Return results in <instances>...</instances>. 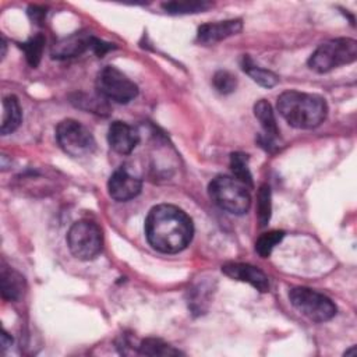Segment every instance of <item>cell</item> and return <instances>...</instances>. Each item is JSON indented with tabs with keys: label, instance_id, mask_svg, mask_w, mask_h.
I'll return each mask as SVG.
<instances>
[{
	"label": "cell",
	"instance_id": "8fae6325",
	"mask_svg": "<svg viewBox=\"0 0 357 357\" xmlns=\"http://www.w3.org/2000/svg\"><path fill=\"white\" fill-rule=\"evenodd\" d=\"M222 272L234 280H240L251 284L259 291L269 290L268 276L254 265L241 264V262H227L222 266Z\"/></svg>",
	"mask_w": 357,
	"mask_h": 357
},
{
	"label": "cell",
	"instance_id": "2e32d148",
	"mask_svg": "<svg viewBox=\"0 0 357 357\" xmlns=\"http://www.w3.org/2000/svg\"><path fill=\"white\" fill-rule=\"evenodd\" d=\"M254 114L258 119V121L261 123V127L265 132V137L268 141H272L275 138H278L279 135V130H278V124H276V119H275V113L272 110V106L268 100L261 99L254 105Z\"/></svg>",
	"mask_w": 357,
	"mask_h": 357
},
{
	"label": "cell",
	"instance_id": "277c9868",
	"mask_svg": "<svg viewBox=\"0 0 357 357\" xmlns=\"http://www.w3.org/2000/svg\"><path fill=\"white\" fill-rule=\"evenodd\" d=\"M357 57V42L350 38L328 40L311 54L308 66L317 73H328L336 67L353 63Z\"/></svg>",
	"mask_w": 357,
	"mask_h": 357
},
{
	"label": "cell",
	"instance_id": "ffe728a7",
	"mask_svg": "<svg viewBox=\"0 0 357 357\" xmlns=\"http://www.w3.org/2000/svg\"><path fill=\"white\" fill-rule=\"evenodd\" d=\"M163 10L169 14H188L199 13L211 7L208 1H169L162 4Z\"/></svg>",
	"mask_w": 357,
	"mask_h": 357
},
{
	"label": "cell",
	"instance_id": "9a60e30c",
	"mask_svg": "<svg viewBox=\"0 0 357 357\" xmlns=\"http://www.w3.org/2000/svg\"><path fill=\"white\" fill-rule=\"evenodd\" d=\"M1 296L4 300L17 301L24 291V278L11 268H1Z\"/></svg>",
	"mask_w": 357,
	"mask_h": 357
},
{
	"label": "cell",
	"instance_id": "5b68a950",
	"mask_svg": "<svg viewBox=\"0 0 357 357\" xmlns=\"http://www.w3.org/2000/svg\"><path fill=\"white\" fill-rule=\"evenodd\" d=\"M67 245L75 258L81 261L93 259L103 248L102 229L89 219H81L70 227Z\"/></svg>",
	"mask_w": 357,
	"mask_h": 357
},
{
	"label": "cell",
	"instance_id": "44dd1931",
	"mask_svg": "<svg viewBox=\"0 0 357 357\" xmlns=\"http://www.w3.org/2000/svg\"><path fill=\"white\" fill-rule=\"evenodd\" d=\"M283 237H284V231L282 230H272V231L264 233L262 236H259V238L255 243V251L258 252L259 257L266 258L271 255L275 245L279 244Z\"/></svg>",
	"mask_w": 357,
	"mask_h": 357
},
{
	"label": "cell",
	"instance_id": "9c48e42d",
	"mask_svg": "<svg viewBox=\"0 0 357 357\" xmlns=\"http://www.w3.org/2000/svg\"><path fill=\"white\" fill-rule=\"evenodd\" d=\"M142 188V181L139 177L131 174L123 166L117 169L107 181L109 195L119 202H126L135 198Z\"/></svg>",
	"mask_w": 357,
	"mask_h": 357
},
{
	"label": "cell",
	"instance_id": "3957f363",
	"mask_svg": "<svg viewBox=\"0 0 357 357\" xmlns=\"http://www.w3.org/2000/svg\"><path fill=\"white\" fill-rule=\"evenodd\" d=\"M211 199L223 211L243 215L250 209L251 197L247 187L229 176L215 177L208 187Z\"/></svg>",
	"mask_w": 357,
	"mask_h": 357
},
{
	"label": "cell",
	"instance_id": "e0dca14e",
	"mask_svg": "<svg viewBox=\"0 0 357 357\" xmlns=\"http://www.w3.org/2000/svg\"><path fill=\"white\" fill-rule=\"evenodd\" d=\"M241 68L243 71L250 75L257 84H259L261 86H265V88H272L278 84V75L269 70H265L259 66H257L250 56L244 54L243 59H241Z\"/></svg>",
	"mask_w": 357,
	"mask_h": 357
},
{
	"label": "cell",
	"instance_id": "d6986e66",
	"mask_svg": "<svg viewBox=\"0 0 357 357\" xmlns=\"http://www.w3.org/2000/svg\"><path fill=\"white\" fill-rule=\"evenodd\" d=\"M138 353L144 354V356H174V354H180V351L177 349H174L173 346L165 343L160 339H155V337H148V339L142 340L138 346Z\"/></svg>",
	"mask_w": 357,
	"mask_h": 357
},
{
	"label": "cell",
	"instance_id": "7c38bea8",
	"mask_svg": "<svg viewBox=\"0 0 357 357\" xmlns=\"http://www.w3.org/2000/svg\"><path fill=\"white\" fill-rule=\"evenodd\" d=\"M243 28V24L240 20H227L220 22H211L204 24L198 28L197 32V40L202 45H213L216 42H220L229 36H233L238 33Z\"/></svg>",
	"mask_w": 357,
	"mask_h": 357
},
{
	"label": "cell",
	"instance_id": "8992f818",
	"mask_svg": "<svg viewBox=\"0 0 357 357\" xmlns=\"http://www.w3.org/2000/svg\"><path fill=\"white\" fill-rule=\"evenodd\" d=\"M291 305L314 322H325L335 317L336 305L325 294L310 287H293L289 291Z\"/></svg>",
	"mask_w": 357,
	"mask_h": 357
},
{
	"label": "cell",
	"instance_id": "7a4b0ae2",
	"mask_svg": "<svg viewBox=\"0 0 357 357\" xmlns=\"http://www.w3.org/2000/svg\"><path fill=\"white\" fill-rule=\"evenodd\" d=\"M280 116L294 128L311 130L326 119L328 106L324 98L298 91H286L278 98Z\"/></svg>",
	"mask_w": 357,
	"mask_h": 357
},
{
	"label": "cell",
	"instance_id": "d4e9b609",
	"mask_svg": "<svg viewBox=\"0 0 357 357\" xmlns=\"http://www.w3.org/2000/svg\"><path fill=\"white\" fill-rule=\"evenodd\" d=\"M11 337H8V335H7V332L4 331L3 332V335H1V346H3V349H7L8 346H11Z\"/></svg>",
	"mask_w": 357,
	"mask_h": 357
},
{
	"label": "cell",
	"instance_id": "5bb4252c",
	"mask_svg": "<svg viewBox=\"0 0 357 357\" xmlns=\"http://www.w3.org/2000/svg\"><path fill=\"white\" fill-rule=\"evenodd\" d=\"M22 120V110L18 99L14 95H8L3 99V113H1V126L0 132L3 135L14 132Z\"/></svg>",
	"mask_w": 357,
	"mask_h": 357
},
{
	"label": "cell",
	"instance_id": "603a6c76",
	"mask_svg": "<svg viewBox=\"0 0 357 357\" xmlns=\"http://www.w3.org/2000/svg\"><path fill=\"white\" fill-rule=\"evenodd\" d=\"M257 215L261 226H265L271 218V188L264 184L258 190V201H257Z\"/></svg>",
	"mask_w": 357,
	"mask_h": 357
},
{
	"label": "cell",
	"instance_id": "ac0fdd59",
	"mask_svg": "<svg viewBox=\"0 0 357 357\" xmlns=\"http://www.w3.org/2000/svg\"><path fill=\"white\" fill-rule=\"evenodd\" d=\"M230 169L234 178L243 183L245 187H252V176L248 169V156L243 152H234L230 155Z\"/></svg>",
	"mask_w": 357,
	"mask_h": 357
},
{
	"label": "cell",
	"instance_id": "ba28073f",
	"mask_svg": "<svg viewBox=\"0 0 357 357\" xmlns=\"http://www.w3.org/2000/svg\"><path fill=\"white\" fill-rule=\"evenodd\" d=\"M96 89L103 99L116 103H128L138 95V86L113 66H106L98 73Z\"/></svg>",
	"mask_w": 357,
	"mask_h": 357
},
{
	"label": "cell",
	"instance_id": "6da1fadb",
	"mask_svg": "<svg viewBox=\"0 0 357 357\" xmlns=\"http://www.w3.org/2000/svg\"><path fill=\"white\" fill-rule=\"evenodd\" d=\"M194 234L191 218L180 208L169 204L153 206L145 220V236L152 248L163 254L184 250Z\"/></svg>",
	"mask_w": 357,
	"mask_h": 357
},
{
	"label": "cell",
	"instance_id": "30bf717a",
	"mask_svg": "<svg viewBox=\"0 0 357 357\" xmlns=\"http://www.w3.org/2000/svg\"><path fill=\"white\" fill-rule=\"evenodd\" d=\"M107 142L110 148L121 155H127L132 152V149L138 145L139 142V134L137 128L132 126L116 120L110 124L109 131H107Z\"/></svg>",
	"mask_w": 357,
	"mask_h": 357
},
{
	"label": "cell",
	"instance_id": "52a82bcc",
	"mask_svg": "<svg viewBox=\"0 0 357 357\" xmlns=\"http://www.w3.org/2000/svg\"><path fill=\"white\" fill-rule=\"evenodd\" d=\"M56 139L60 148L73 158L91 155L96 146L92 132L84 124L73 119H66L57 124Z\"/></svg>",
	"mask_w": 357,
	"mask_h": 357
},
{
	"label": "cell",
	"instance_id": "cb8c5ba5",
	"mask_svg": "<svg viewBox=\"0 0 357 357\" xmlns=\"http://www.w3.org/2000/svg\"><path fill=\"white\" fill-rule=\"evenodd\" d=\"M212 84L215 86V89L223 95L231 93L236 86H237V78L226 70H219L215 73L213 78H212Z\"/></svg>",
	"mask_w": 357,
	"mask_h": 357
},
{
	"label": "cell",
	"instance_id": "484cf974",
	"mask_svg": "<svg viewBox=\"0 0 357 357\" xmlns=\"http://www.w3.org/2000/svg\"><path fill=\"white\" fill-rule=\"evenodd\" d=\"M4 54H6V42L4 39H1V59L4 57Z\"/></svg>",
	"mask_w": 357,
	"mask_h": 357
},
{
	"label": "cell",
	"instance_id": "4fadbf2b",
	"mask_svg": "<svg viewBox=\"0 0 357 357\" xmlns=\"http://www.w3.org/2000/svg\"><path fill=\"white\" fill-rule=\"evenodd\" d=\"M93 36L85 33H73L61 38L52 47V57L54 59H71L79 56L88 49H92Z\"/></svg>",
	"mask_w": 357,
	"mask_h": 357
},
{
	"label": "cell",
	"instance_id": "7402d4cb",
	"mask_svg": "<svg viewBox=\"0 0 357 357\" xmlns=\"http://www.w3.org/2000/svg\"><path fill=\"white\" fill-rule=\"evenodd\" d=\"M43 46H45V36L42 33H38L33 38H31L29 40H26L25 43H22L21 47L25 52L26 60L32 67H36L39 64L42 52H43Z\"/></svg>",
	"mask_w": 357,
	"mask_h": 357
}]
</instances>
